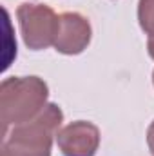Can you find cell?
Wrapping results in <instances>:
<instances>
[{
  "mask_svg": "<svg viewBox=\"0 0 154 156\" xmlns=\"http://www.w3.org/2000/svg\"><path fill=\"white\" fill-rule=\"evenodd\" d=\"M62 122L64 113L60 105L47 104L38 116L4 131L2 156H51Z\"/></svg>",
  "mask_w": 154,
  "mask_h": 156,
  "instance_id": "1",
  "label": "cell"
},
{
  "mask_svg": "<svg viewBox=\"0 0 154 156\" xmlns=\"http://www.w3.org/2000/svg\"><path fill=\"white\" fill-rule=\"evenodd\" d=\"M49 87L40 76H11L0 83V120L4 131L29 122L45 109Z\"/></svg>",
  "mask_w": 154,
  "mask_h": 156,
  "instance_id": "2",
  "label": "cell"
},
{
  "mask_svg": "<svg viewBox=\"0 0 154 156\" xmlns=\"http://www.w3.org/2000/svg\"><path fill=\"white\" fill-rule=\"evenodd\" d=\"M16 18L27 49L42 51L54 45L60 26V15H56L49 5L24 2L16 9Z\"/></svg>",
  "mask_w": 154,
  "mask_h": 156,
  "instance_id": "3",
  "label": "cell"
},
{
  "mask_svg": "<svg viewBox=\"0 0 154 156\" xmlns=\"http://www.w3.org/2000/svg\"><path fill=\"white\" fill-rule=\"evenodd\" d=\"M56 145L64 156H94L100 147V129L87 120L71 122L58 131Z\"/></svg>",
  "mask_w": 154,
  "mask_h": 156,
  "instance_id": "4",
  "label": "cell"
},
{
  "mask_svg": "<svg viewBox=\"0 0 154 156\" xmlns=\"http://www.w3.org/2000/svg\"><path fill=\"white\" fill-rule=\"evenodd\" d=\"M93 38L91 22L80 13H62L58 35L54 40V49L62 55H80L83 53Z\"/></svg>",
  "mask_w": 154,
  "mask_h": 156,
  "instance_id": "5",
  "label": "cell"
},
{
  "mask_svg": "<svg viewBox=\"0 0 154 156\" xmlns=\"http://www.w3.org/2000/svg\"><path fill=\"white\" fill-rule=\"evenodd\" d=\"M138 24L149 38H154V0L138 2Z\"/></svg>",
  "mask_w": 154,
  "mask_h": 156,
  "instance_id": "6",
  "label": "cell"
},
{
  "mask_svg": "<svg viewBox=\"0 0 154 156\" xmlns=\"http://www.w3.org/2000/svg\"><path fill=\"white\" fill-rule=\"evenodd\" d=\"M147 145H149L151 154L154 156V120H152V123L149 125V129H147Z\"/></svg>",
  "mask_w": 154,
  "mask_h": 156,
  "instance_id": "7",
  "label": "cell"
},
{
  "mask_svg": "<svg viewBox=\"0 0 154 156\" xmlns=\"http://www.w3.org/2000/svg\"><path fill=\"white\" fill-rule=\"evenodd\" d=\"M147 51H149V56L154 60V38L147 40Z\"/></svg>",
  "mask_w": 154,
  "mask_h": 156,
  "instance_id": "8",
  "label": "cell"
},
{
  "mask_svg": "<svg viewBox=\"0 0 154 156\" xmlns=\"http://www.w3.org/2000/svg\"><path fill=\"white\" fill-rule=\"evenodd\" d=\"M152 85H154V71H152Z\"/></svg>",
  "mask_w": 154,
  "mask_h": 156,
  "instance_id": "9",
  "label": "cell"
}]
</instances>
